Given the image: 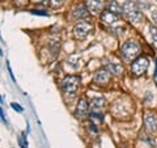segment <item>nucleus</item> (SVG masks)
<instances>
[{
	"mask_svg": "<svg viewBox=\"0 0 157 148\" xmlns=\"http://www.w3.org/2000/svg\"><path fill=\"white\" fill-rule=\"evenodd\" d=\"M106 69H109L111 73H115V75H119V73H122V71H123L122 66H119V64H115V63H109L107 66H106Z\"/></svg>",
	"mask_w": 157,
	"mask_h": 148,
	"instance_id": "4468645a",
	"label": "nucleus"
},
{
	"mask_svg": "<svg viewBox=\"0 0 157 148\" xmlns=\"http://www.w3.org/2000/svg\"><path fill=\"white\" fill-rule=\"evenodd\" d=\"M101 20L105 24L113 25V24H115L117 21H119V15L113 13V12H110V11H105L101 13Z\"/></svg>",
	"mask_w": 157,
	"mask_h": 148,
	"instance_id": "9b49d317",
	"label": "nucleus"
},
{
	"mask_svg": "<svg viewBox=\"0 0 157 148\" xmlns=\"http://www.w3.org/2000/svg\"><path fill=\"white\" fill-rule=\"evenodd\" d=\"M64 0H49V3L51 4L52 7H60L63 4Z\"/></svg>",
	"mask_w": 157,
	"mask_h": 148,
	"instance_id": "aec40b11",
	"label": "nucleus"
},
{
	"mask_svg": "<svg viewBox=\"0 0 157 148\" xmlns=\"http://www.w3.org/2000/svg\"><path fill=\"white\" fill-rule=\"evenodd\" d=\"M16 3L19 4V5H24V4L28 3V0H16Z\"/></svg>",
	"mask_w": 157,
	"mask_h": 148,
	"instance_id": "5701e85b",
	"label": "nucleus"
},
{
	"mask_svg": "<svg viewBox=\"0 0 157 148\" xmlns=\"http://www.w3.org/2000/svg\"><path fill=\"white\" fill-rule=\"evenodd\" d=\"M78 84H80V77L77 75H68L62 81V89L68 94L75 93L78 88Z\"/></svg>",
	"mask_w": 157,
	"mask_h": 148,
	"instance_id": "7ed1b4c3",
	"label": "nucleus"
},
{
	"mask_svg": "<svg viewBox=\"0 0 157 148\" xmlns=\"http://www.w3.org/2000/svg\"><path fill=\"white\" fill-rule=\"evenodd\" d=\"M148 66H149V62L145 56H139L134 60V63L131 64V71L135 76H140L144 75L148 69Z\"/></svg>",
	"mask_w": 157,
	"mask_h": 148,
	"instance_id": "20e7f679",
	"label": "nucleus"
},
{
	"mask_svg": "<svg viewBox=\"0 0 157 148\" xmlns=\"http://www.w3.org/2000/svg\"><path fill=\"white\" fill-rule=\"evenodd\" d=\"M138 5L141 11H145L149 8V2L148 0H138Z\"/></svg>",
	"mask_w": 157,
	"mask_h": 148,
	"instance_id": "dca6fc26",
	"label": "nucleus"
},
{
	"mask_svg": "<svg viewBox=\"0 0 157 148\" xmlns=\"http://www.w3.org/2000/svg\"><path fill=\"white\" fill-rule=\"evenodd\" d=\"M33 15H38V16H49L47 11H37V9H32L30 11Z\"/></svg>",
	"mask_w": 157,
	"mask_h": 148,
	"instance_id": "6ab92c4d",
	"label": "nucleus"
},
{
	"mask_svg": "<svg viewBox=\"0 0 157 148\" xmlns=\"http://www.w3.org/2000/svg\"><path fill=\"white\" fill-rule=\"evenodd\" d=\"M122 15L126 17V20L132 24H140L143 21V15L140 12V8L135 2L126 0L122 5Z\"/></svg>",
	"mask_w": 157,
	"mask_h": 148,
	"instance_id": "f257e3e1",
	"label": "nucleus"
},
{
	"mask_svg": "<svg viewBox=\"0 0 157 148\" xmlns=\"http://www.w3.org/2000/svg\"><path fill=\"white\" fill-rule=\"evenodd\" d=\"M107 11L113 12V13L119 15V13H122V7L118 4L117 0H110V2L107 3Z\"/></svg>",
	"mask_w": 157,
	"mask_h": 148,
	"instance_id": "ddd939ff",
	"label": "nucleus"
},
{
	"mask_svg": "<svg viewBox=\"0 0 157 148\" xmlns=\"http://www.w3.org/2000/svg\"><path fill=\"white\" fill-rule=\"evenodd\" d=\"M93 81L98 85H105L110 81V71L109 69H99L94 73Z\"/></svg>",
	"mask_w": 157,
	"mask_h": 148,
	"instance_id": "0eeeda50",
	"label": "nucleus"
},
{
	"mask_svg": "<svg viewBox=\"0 0 157 148\" xmlns=\"http://www.w3.org/2000/svg\"><path fill=\"white\" fill-rule=\"evenodd\" d=\"M103 107H105V100L102 97H96L90 101L89 105L90 113H101Z\"/></svg>",
	"mask_w": 157,
	"mask_h": 148,
	"instance_id": "9d476101",
	"label": "nucleus"
},
{
	"mask_svg": "<svg viewBox=\"0 0 157 148\" xmlns=\"http://www.w3.org/2000/svg\"><path fill=\"white\" fill-rule=\"evenodd\" d=\"M72 17L75 20H82V19H88L89 17V9L86 5H82V4H80V5H77L73 8L72 11Z\"/></svg>",
	"mask_w": 157,
	"mask_h": 148,
	"instance_id": "6e6552de",
	"label": "nucleus"
},
{
	"mask_svg": "<svg viewBox=\"0 0 157 148\" xmlns=\"http://www.w3.org/2000/svg\"><path fill=\"white\" fill-rule=\"evenodd\" d=\"M103 4H105V0H86L88 9L94 12V13H98V12L102 9Z\"/></svg>",
	"mask_w": 157,
	"mask_h": 148,
	"instance_id": "f8f14e48",
	"label": "nucleus"
},
{
	"mask_svg": "<svg viewBox=\"0 0 157 148\" xmlns=\"http://www.w3.org/2000/svg\"><path fill=\"white\" fill-rule=\"evenodd\" d=\"M155 80H157V67H156V72H155Z\"/></svg>",
	"mask_w": 157,
	"mask_h": 148,
	"instance_id": "b1692460",
	"label": "nucleus"
},
{
	"mask_svg": "<svg viewBox=\"0 0 157 148\" xmlns=\"http://www.w3.org/2000/svg\"><path fill=\"white\" fill-rule=\"evenodd\" d=\"M149 32H151V37H152V43H153V46L157 49V26L151 25Z\"/></svg>",
	"mask_w": 157,
	"mask_h": 148,
	"instance_id": "2eb2a0df",
	"label": "nucleus"
},
{
	"mask_svg": "<svg viewBox=\"0 0 157 148\" xmlns=\"http://www.w3.org/2000/svg\"><path fill=\"white\" fill-rule=\"evenodd\" d=\"M88 110H89V105H88V102H86V100L85 98H81L80 101L77 102L75 115L77 117V118H82V117L86 115Z\"/></svg>",
	"mask_w": 157,
	"mask_h": 148,
	"instance_id": "1a4fd4ad",
	"label": "nucleus"
},
{
	"mask_svg": "<svg viewBox=\"0 0 157 148\" xmlns=\"http://www.w3.org/2000/svg\"><path fill=\"white\" fill-rule=\"evenodd\" d=\"M120 54L126 60H132L135 58H139L140 54V46L134 41H127L123 43L120 49Z\"/></svg>",
	"mask_w": 157,
	"mask_h": 148,
	"instance_id": "f03ea898",
	"label": "nucleus"
},
{
	"mask_svg": "<svg viewBox=\"0 0 157 148\" xmlns=\"http://www.w3.org/2000/svg\"><path fill=\"white\" fill-rule=\"evenodd\" d=\"M151 16H152V21H155V23L157 24V9H152Z\"/></svg>",
	"mask_w": 157,
	"mask_h": 148,
	"instance_id": "412c9836",
	"label": "nucleus"
},
{
	"mask_svg": "<svg viewBox=\"0 0 157 148\" xmlns=\"http://www.w3.org/2000/svg\"><path fill=\"white\" fill-rule=\"evenodd\" d=\"M90 119L92 121L97 119L98 122H102L103 121V115L101 114V113H90Z\"/></svg>",
	"mask_w": 157,
	"mask_h": 148,
	"instance_id": "a211bd4d",
	"label": "nucleus"
},
{
	"mask_svg": "<svg viewBox=\"0 0 157 148\" xmlns=\"http://www.w3.org/2000/svg\"><path fill=\"white\" fill-rule=\"evenodd\" d=\"M12 107L15 109V110H17L19 113H21V111H23V107H21V106L19 105V104H16V102H13V104H12Z\"/></svg>",
	"mask_w": 157,
	"mask_h": 148,
	"instance_id": "4be33fe9",
	"label": "nucleus"
},
{
	"mask_svg": "<svg viewBox=\"0 0 157 148\" xmlns=\"http://www.w3.org/2000/svg\"><path fill=\"white\" fill-rule=\"evenodd\" d=\"M144 125H145V130L149 134L157 132V117L155 113H145V115H144Z\"/></svg>",
	"mask_w": 157,
	"mask_h": 148,
	"instance_id": "423d86ee",
	"label": "nucleus"
},
{
	"mask_svg": "<svg viewBox=\"0 0 157 148\" xmlns=\"http://www.w3.org/2000/svg\"><path fill=\"white\" fill-rule=\"evenodd\" d=\"M92 29H93L92 23L82 21V23H78L75 25V28H73V36H75L77 40H84V38L92 32Z\"/></svg>",
	"mask_w": 157,
	"mask_h": 148,
	"instance_id": "39448f33",
	"label": "nucleus"
},
{
	"mask_svg": "<svg viewBox=\"0 0 157 148\" xmlns=\"http://www.w3.org/2000/svg\"><path fill=\"white\" fill-rule=\"evenodd\" d=\"M19 144H20L21 148H26V147H28V142H26L25 134H21L19 136Z\"/></svg>",
	"mask_w": 157,
	"mask_h": 148,
	"instance_id": "f3484780",
	"label": "nucleus"
}]
</instances>
